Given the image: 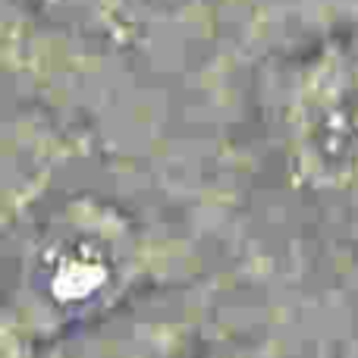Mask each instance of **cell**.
<instances>
[{
  "label": "cell",
  "instance_id": "6da1fadb",
  "mask_svg": "<svg viewBox=\"0 0 358 358\" xmlns=\"http://www.w3.org/2000/svg\"><path fill=\"white\" fill-rule=\"evenodd\" d=\"M286 142L317 189H358V29L327 38L286 85Z\"/></svg>",
  "mask_w": 358,
  "mask_h": 358
}]
</instances>
